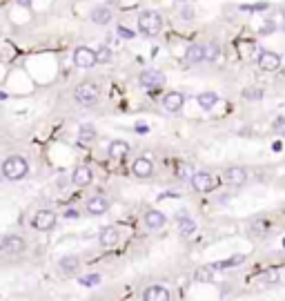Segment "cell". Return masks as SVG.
<instances>
[{
	"mask_svg": "<svg viewBox=\"0 0 285 301\" xmlns=\"http://www.w3.org/2000/svg\"><path fill=\"white\" fill-rule=\"evenodd\" d=\"M0 172H2V179L4 181H22L27 174H29V163H27L25 156H7L0 165Z\"/></svg>",
	"mask_w": 285,
	"mask_h": 301,
	"instance_id": "1",
	"label": "cell"
},
{
	"mask_svg": "<svg viewBox=\"0 0 285 301\" xmlns=\"http://www.w3.org/2000/svg\"><path fill=\"white\" fill-rule=\"evenodd\" d=\"M163 29V16L156 14V11H142L138 16V32L147 38H154L160 34Z\"/></svg>",
	"mask_w": 285,
	"mask_h": 301,
	"instance_id": "2",
	"label": "cell"
},
{
	"mask_svg": "<svg viewBox=\"0 0 285 301\" xmlns=\"http://www.w3.org/2000/svg\"><path fill=\"white\" fill-rule=\"evenodd\" d=\"M74 99H76V103H80L83 107H92V105H96V100L100 99V90H98L96 83H80L74 90Z\"/></svg>",
	"mask_w": 285,
	"mask_h": 301,
	"instance_id": "3",
	"label": "cell"
},
{
	"mask_svg": "<svg viewBox=\"0 0 285 301\" xmlns=\"http://www.w3.org/2000/svg\"><path fill=\"white\" fill-rule=\"evenodd\" d=\"M58 223V216L53 210H38L34 214V219H31V228L38 230V232H49V230H53Z\"/></svg>",
	"mask_w": 285,
	"mask_h": 301,
	"instance_id": "4",
	"label": "cell"
},
{
	"mask_svg": "<svg viewBox=\"0 0 285 301\" xmlns=\"http://www.w3.org/2000/svg\"><path fill=\"white\" fill-rule=\"evenodd\" d=\"M141 87L142 90H149V92H154V90H160V87L165 85V74L160 72V69H145V72L141 74Z\"/></svg>",
	"mask_w": 285,
	"mask_h": 301,
	"instance_id": "5",
	"label": "cell"
},
{
	"mask_svg": "<svg viewBox=\"0 0 285 301\" xmlns=\"http://www.w3.org/2000/svg\"><path fill=\"white\" fill-rule=\"evenodd\" d=\"M190 183L196 192H212L214 185H216V179H214L209 172H194L191 179H190Z\"/></svg>",
	"mask_w": 285,
	"mask_h": 301,
	"instance_id": "6",
	"label": "cell"
},
{
	"mask_svg": "<svg viewBox=\"0 0 285 301\" xmlns=\"http://www.w3.org/2000/svg\"><path fill=\"white\" fill-rule=\"evenodd\" d=\"M74 65L80 69H89L96 65V54L89 47H76L74 50Z\"/></svg>",
	"mask_w": 285,
	"mask_h": 301,
	"instance_id": "7",
	"label": "cell"
},
{
	"mask_svg": "<svg viewBox=\"0 0 285 301\" xmlns=\"http://www.w3.org/2000/svg\"><path fill=\"white\" fill-rule=\"evenodd\" d=\"M2 250L7 254H22L27 250V241L20 237V234H7L2 239Z\"/></svg>",
	"mask_w": 285,
	"mask_h": 301,
	"instance_id": "8",
	"label": "cell"
},
{
	"mask_svg": "<svg viewBox=\"0 0 285 301\" xmlns=\"http://www.w3.org/2000/svg\"><path fill=\"white\" fill-rule=\"evenodd\" d=\"M118 241H120V230L116 225H105L100 230V234H98V243L102 248H114Z\"/></svg>",
	"mask_w": 285,
	"mask_h": 301,
	"instance_id": "9",
	"label": "cell"
},
{
	"mask_svg": "<svg viewBox=\"0 0 285 301\" xmlns=\"http://www.w3.org/2000/svg\"><path fill=\"white\" fill-rule=\"evenodd\" d=\"M92 181H94V172L87 165H78L74 170V174H71V183L76 188H87V185H92Z\"/></svg>",
	"mask_w": 285,
	"mask_h": 301,
	"instance_id": "10",
	"label": "cell"
},
{
	"mask_svg": "<svg viewBox=\"0 0 285 301\" xmlns=\"http://www.w3.org/2000/svg\"><path fill=\"white\" fill-rule=\"evenodd\" d=\"M225 181L230 185H234V188H240V185L247 183V170H245V167H238V165L227 167V170H225Z\"/></svg>",
	"mask_w": 285,
	"mask_h": 301,
	"instance_id": "11",
	"label": "cell"
},
{
	"mask_svg": "<svg viewBox=\"0 0 285 301\" xmlns=\"http://www.w3.org/2000/svg\"><path fill=\"white\" fill-rule=\"evenodd\" d=\"M281 67V56L274 54V51H263L258 56V69L263 72H276Z\"/></svg>",
	"mask_w": 285,
	"mask_h": 301,
	"instance_id": "12",
	"label": "cell"
},
{
	"mask_svg": "<svg viewBox=\"0 0 285 301\" xmlns=\"http://www.w3.org/2000/svg\"><path fill=\"white\" fill-rule=\"evenodd\" d=\"M183 105H185V96L181 94V92H167L163 99V107L167 109V112L176 114L183 109Z\"/></svg>",
	"mask_w": 285,
	"mask_h": 301,
	"instance_id": "13",
	"label": "cell"
},
{
	"mask_svg": "<svg viewBox=\"0 0 285 301\" xmlns=\"http://www.w3.org/2000/svg\"><path fill=\"white\" fill-rule=\"evenodd\" d=\"M85 207H87V212H89L92 216H100V214H105V212L109 210V201H107L102 194H96V197L89 199Z\"/></svg>",
	"mask_w": 285,
	"mask_h": 301,
	"instance_id": "14",
	"label": "cell"
},
{
	"mask_svg": "<svg viewBox=\"0 0 285 301\" xmlns=\"http://www.w3.org/2000/svg\"><path fill=\"white\" fill-rule=\"evenodd\" d=\"M132 172H134V176H138V179H149L151 172H154V165H151L149 158L141 156V158H136V161H134Z\"/></svg>",
	"mask_w": 285,
	"mask_h": 301,
	"instance_id": "15",
	"label": "cell"
},
{
	"mask_svg": "<svg viewBox=\"0 0 285 301\" xmlns=\"http://www.w3.org/2000/svg\"><path fill=\"white\" fill-rule=\"evenodd\" d=\"M58 270L62 274H76L80 270V259L76 254H67L62 259H58Z\"/></svg>",
	"mask_w": 285,
	"mask_h": 301,
	"instance_id": "16",
	"label": "cell"
},
{
	"mask_svg": "<svg viewBox=\"0 0 285 301\" xmlns=\"http://www.w3.org/2000/svg\"><path fill=\"white\" fill-rule=\"evenodd\" d=\"M142 301H169V290L165 286H149L142 292Z\"/></svg>",
	"mask_w": 285,
	"mask_h": 301,
	"instance_id": "17",
	"label": "cell"
},
{
	"mask_svg": "<svg viewBox=\"0 0 285 301\" xmlns=\"http://www.w3.org/2000/svg\"><path fill=\"white\" fill-rule=\"evenodd\" d=\"M107 154H109L111 161H123L129 154V145L125 141H111L109 148H107Z\"/></svg>",
	"mask_w": 285,
	"mask_h": 301,
	"instance_id": "18",
	"label": "cell"
},
{
	"mask_svg": "<svg viewBox=\"0 0 285 301\" xmlns=\"http://www.w3.org/2000/svg\"><path fill=\"white\" fill-rule=\"evenodd\" d=\"M176 228H178V234H181V237H191V234H196L198 225H196V221H191L190 216H181V219H176Z\"/></svg>",
	"mask_w": 285,
	"mask_h": 301,
	"instance_id": "19",
	"label": "cell"
},
{
	"mask_svg": "<svg viewBox=\"0 0 285 301\" xmlns=\"http://www.w3.org/2000/svg\"><path fill=\"white\" fill-rule=\"evenodd\" d=\"M165 221H167V219H165V214L160 210H149L145 214V225L149 230H160L165 225Z\"/></svg>",
	"mask_w": 285,
	"mask_h": 301,
	"instance_id": "20",
	"label": "cell"
},
{
	"mask_svg": "<svg viewBox=\"0 0 285 301\" xmlns=\"http://www.w3.org/2000/svg\"><path fill=\"white\" fill-rule=\"evenodd\" d=\"M89 18H92V23H96V25H107L111 20V9L109 7H94L92 9V14H89Z\"/></svg>",
	"mask_w": 285,
	"mask_h": 301,
	"instance_id": "21",
	"label": "cell"
},
{
	"mask_svg": "<svg viewBox=\"0 0 285 301\" xmlns=\"http://www.w3.org/2000/svg\"><path fill=\"white\" fill-rule=\"evenodd\" d=\"M96 127L94 125H89V123H85V125H80V130H78V141L83 145H89V143H94L96 141Z\"/></svg>",
	"mask_w": 285,
	"mask_h": 301,
	"instance_id": "22",
	"label": "cell"
},
{
	"mask_svg": "<svg viewBox=\"0 0 285 301\" xmlns=\"http://www.w3.org/2000/svg\"><path fill=\"white\" fill-rule=\"evenodd\" d=\"M243 261H245L243 254H234V256H230V259L216 261V263H212L209 268H212V270H227V268H236V265H240Z\"/></svg>",
	"mask_w": 285,
	"mask_h": 301,
	"instance_id": "23",
	"label": "cell"
},
{
	"mask_svg": "<svg viewBox=\"0 0 285 301\" xmlns=\"http://www.w3.org/2000/svg\"><path fill=\"white\" fill-rule=\"evenodd\" d=\"M216 103H218V94H214V92H203V94L198 96V105H200V109H205V112L214 109Z\"/></svg>",
	"mask_w": 285,
	"mask_h": 301,
	"instance_id": "24",
	"label": "cell"
},
{
	"mask_svg": "<svg viewBox=\"0 0 285 301\" xmlns=\"http://www.w3.org/2000/svg\"><path fill=\"white\" fill-rule=\"evenodd\" d=\"M185 58H187V63H200L203 60V45H190L187 47V51H185Z\"/></svg>",
	"mask_w": 285,
	"mask_h": 301,
	"instance_id": "25",
	"label": "cell"
},
{
	"mask_svg": "<svg viewBox=\"0 0 285 301\" xmlns=\"http://www.w3.org/2000/svg\"><path fill=\"white\" fill-rule=\"evenodd\" d=\"M218 51H221V47H218L216 43L203 45V60H207V63H214V60L218 58Z\"/></svg>",
	"mask_w": 285,
	"mask_h": 301,
	"instance_id": "26",
	"label": "cell"
},
{
	"mask_svg": "<svg viewBox=\"0 0 285 301\" xmlns=\"http://www.w3.org/2000/svg\"><path fill=\"white\" fill-rule=\"evenodd\" d=\"M94 54H96V63H109L111 60V50L109 47H98V50H94Z\"/></svg>",
	"mask_w": 285,
	"mask_h": 301,
	"instance_id": "27",
	"label": "cell"
},
{
	"mask_svg": "<svg viewBox=\"0 0 285 301\" xmlns=\"http://www.w3.org/2000/svg\"><path fill=\"white\" fill-rule=\"evenodd\" d=\"M176 174H178V179L187 181V179H191V174H194V170H191V165H190V163H178V165H176Z\"/></svg>",
	"mask_w": 285,
	"mask_h": 301,
	"instance_id": "28",
	"label": "cell"
},
{
	"mask_svg": "<svg viewBox=\"0 0 285 301\" xmlns=\"http://www.w3.org/2000/svg\"><path fill=\"white\" fill-rule=\"evenodd\" d=\"M194 279H196V281H212V279H214V270L209 268V265H205V268L196 270Z\"/></svg>",
	"mask_w": 285,
	"mask_h": 301,
	"instance_id": "29",
	"label": "cell"
},
{
	"mask_svg": "<svg viewBox=\"0 0 285 301\" xmlns=\"http://www.w3.org/2000/svg\"><path fill=\"white\" fill-rule=\"evenodd\" d=\"M279 279H281V274H279V270H267V272H263L261 274V281H265V283H270V286H274V283H279Z\"/></svg>",
	"mask_w": 285,
	"mask_h": 301,
	"instance_id": "30",
	"label": "cell"
},
{
	"mask_svg": "<svg viewBox=\"0 0 285 301\" xmlns=\"http://www.w3.org/2000/svg\"><path fill=\"white\" fill-rule=\"evenodd\" d=\"M98 283H100V274H87V277H80V286L92 288V286H98Z\"/></svg>",
	"mask_w": 285,
	"mask_h": 301,
	"instance_id": "31",
	"label": "cell"
},
{
	"mask_svg": "<svg viewBox=\"0 0 285 301\" xmlns=\"http://www.w3.org/2000/svg\"><path fill=\"white\" fill-rule=\"evenodd\" d=\"M116 32H118V36H120V38H127V41H132V38L136 36V34H134L132 29H129V27H123V25H120V27L116 29Z\"/></svg>",
	"mask_w": 285,
	"mask_h": 301,
	"instance_id": "32",
	"label": "cell"
},
{
	"mask_svg": "<svg viewBox=\"0 0 285 301\" xmlns=\"http://www.w3.org/2000/svg\"><path fill=\"white\" fill-rule=\"evenodd\" d=\"M243 96H245V99H258V96H261V92H258V90H245Z\"/></svg>",
	"mask_w": 285,
	"mask_h": 301,
	"instance_id": "33",
	"label": "cell"
},
{
	"mask_svg": "<svg viewBox=\"0 0 285 301\" xmlns=\"http://www.w3.org/2000/svg\"><path fill=\"white\" fill-rule=\"evenodd\" d=\"M274 130H276V132H281V134H283V132H285V118H279V121L274 123Z\"/></svg>",
	"mask_w": 285,
	"mask_h": 301,
	"instance_id": "34",
	"label": "cell"
},
{
	"mask_svg": "<svg viewBox=\"0 0 285 301\" xmlns=\"http://www.w3.org/2000/svg\"><path fill=\"white\" fill-rule=\"evenodd\" d=\"M272 32H274V25H272V23H270V25H265V27L261 29V34H263V36H267V34H272Z\"/></svg>",
	"mask_w": 285,
	"mask_h": 301,
	"instance_id": "35",
	"label": "cell"
},
{
	"mask_svg": "<svg viewBox=\"0 0 285 301\" xmlns=\"http://www.w3.org/2000/svg\"><path fill=\"white\" fill-rule=\"evenodd\" d=\"M67 219H76V216H78V212H76V210H67Z\"/></svg>",
	"mask_w": 285,
	"mask_h": 301,
	"instance_id": "36",
	"label": "cell"
},
{
	"mask_svg": "<svg viewBox=\"0 0 285 301\" xmlns=\"http://www.w3.org/2000/svg\"><path fill=\"white\" fill-rule=\"evenodd\" d=\"M20 7H31V0H16Z\"/></svg>",
	"mask_w": 285,
	"mask_h": 301,
	"instance_id": "37",
	"label": "cell"
},
{
	"mask_svg": "<svg viewBox=\"0 0 285 301\" xmlns=\"http://www.w3.org/2000/svg\"><path fill=\"white\" fill-rule=\"evenodd\" d=\"M183 18L190 20V18H191V9H185V11H183Z\"/></svg>",
	"mask_w": 285,
	"mask_h": 301,
	"instance_id": "38",
	"label": "cell"
},
{
	"mask_svg": "<svg viewBox=\"0 0 285 301\" xmlns=\"http://www.w3.org/2000/svg\"><path fill=\"white\" fill-rule=\"evenodd\" d=\"M107 2H109V5H118V0H107Z\"/></svg>",
	"mask_w": 285,
	"mask_h": 301,
	"instance_id": "39",
	"label": "cell"
},
{
	"mask_svg": "<svg viewBox=\"0 0 285 301\" xmlns=\"http://www.w3.org/2000/svg\"><path fill=\"white\" fill-rule=\"evenodd\" d=\"M281 14H283V18H285V7H283V9H281Z\"/></svg>",
	"mask_w": 285,
	"mask_h": 301,
	"instance_id": "40",
	"label": "cell"
},
{
	"mask_svg": "<svg viewBox=\"0 0 285 301\" xmlns=\"http://www.w3.org/2000/svg\"><path fill=\"white\" fill-rule=\"evenodd\" d=\"M176 2H183V0H176Z\"/></svg>",
	"mask_w": 285,
	"mask_h": 301,
	"instance_id": "41",
	"label": "cell"
}]
</instances>
